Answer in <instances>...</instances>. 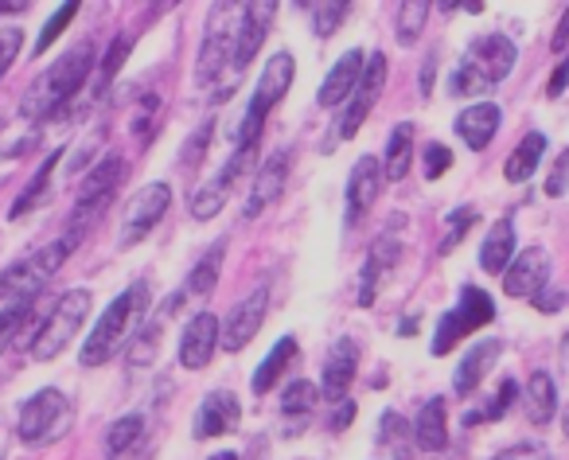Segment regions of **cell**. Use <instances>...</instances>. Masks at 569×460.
Instances as JSON below:
<instances>
[{
  "label": "cell",
  "instance_id": "37",
  "mask_svg": "<svg viewBox=\"0 0 569 460\" xmlns=\"http://www.w3.org/2000/svg\"><path fill=\"white\" fill-rule=\"evenodd\" d=\"M317 406H320V387H312L309 379H297L293 387H284V394H281L284 418H309Z\"/></svg>",
  "mask_w": 569,
  "mask_h": 460
},
{
  "label": "cell",
  "instance_id": "15",
  "mask_svg": "<svg viewBox=\"0 0 569 460\" xmlns=\"http://www.w3.org/2000/svg\"><path fill=\"white\" fill-rule=\"evenodd\" d=\"M238 12H242V17H238V32H234V51H230V63H234V71H246V67L258 59L261 43H266L277 4H273V0H266V4H242Z\"/></svg>",
  "mask_w": 569,
  "mask_h": 460
},
{
  "label": "cell",
  "instance_id": "50",
  "mask_svg": "<svg viewBox=\"0 0 569 460\" xmlns=\"http://www.w3.org/2000/svg\"><path fill=\"white\" fill-rule=\"evenodd\" d=\"M569 48V9L561 12V20H558V32H553V40H550V51L553 56H561V51Z\"/></svg>",
  "mask_w": 569,
  "mask_h": 460
},
{
  "label": "cell",
  "instance_id": "17",
  "mask_svg": "<svg viewBox=\"0 0 569 460\" xmlns=\"http://www.w3.org/2000/svg\"><path fill=\"white\" fill-rule=\"evenodd\" d=\"M289 164H293V152H289V149L269 152L266 164H261L258 176H253L250 199H246V219L261 214L266 207H273L277 199L284 196V183H289Z\"/></svg>",
  "mask_w": 569,
  "mask_h": 460
},
{
  "label": "cell",
  "instance_id": "48",
  "mask_svg": "<svg viewBox=\"0 0 569 460\" xmlns=\"http://www.w3.org/2000/svg\"><path fill=\"white\" fill-rule=\"evenodd\" d=\"M452 168V152L445 144H426V176L429 180H441Z\"/></svg>",
  "mask_w": 569,
  "mask_h": 460
},
{
  "label": "cell",
  "instance_id": "2",
  "mask_svg": "<svg viewBox=\"0 0 569 460\" xmlns=\"http://www.w3.org/2000/svg\"><path fill=\"white\" fill-rule=\"evenodd\" d=\"M515 59H519L515 40H507V36H499V32L468 43V51L460 56V63L452 67V74H449V94L483 102V94H491V90L515 71Z\"/></svg>",
  "mask_w": 569,
  "mask_h": 460
},
{
  "label": "cell",
  "instance_id": "53",
  "mask_svg": "<svg viewBox=\"0 0 569 460\" xmlns=\"http://www.w3.org/2000/svg\"><path fill=\"white\" fill-rule=\"evenodd\" d=\"M566 176H569V149L561 152L558 168H553V180H550V196H558V191H561V183H566Z\"/></svg>",
  "mask_w": 569,
  "mask_h": 460
},
{
  "label": "cell",
  "instance_id": "44",
  "mask_svg": "<svg viewBox=\"0 0 569 460\" xmlns=\"http://www.w3.org/2000/svg\"><path fill=\"white\" fill-rule=\"evenodd\" d=\"M157 121H160V98L157 94H144L141 106H137V118H133V137H137V141L149 144L152 126H157Z\"/></svg>",
  "mask_w": 569,
  "mask_h": 460
},
{
  "label": "cell",
  "instance_id": "36",
  "mask_svg": "<svg viewBox=\"0 0 569 460\" xmlns=\"http://www.w3.org/2000/svg\"><path fill=\"white\" fill-rule=\"evenodd\" d=\"M476 222H480V211H476L472 203L452 207L449 219H445V239H441V247H437V254H452V250L465 242V234L476 227Z\"/></svg>",
  "mask_w": 569,
  "mask_h": 460
},
{
  "label": "cell",
  "instance_id": "30",
  "mask_svg": "<svg viewBox=\"0 0 569 460\" xmlns=\"http://www.w3.org/2000/svg\"><path fill=\"white\" fill-rule=\"evenodd\" d=\"M546 141H550L546 133H527L519 144H515L511 157H507V164H503L507 183H527L530 176L538 172V164H542V152H546Z\"/></svg>",
  "mask_w": 569,
  "mask_h": 460
},
{
  "label": "cell",
  "instance_id": "39",
  "mask_svg": "<svg viewBox=\"0 0 569 460\" xmlns=\"http://www.w3.org/2000/svg\"><path fill=\"white\" fill-rule=\"evenodd\" d=\"M164 317V312H160ZM160 317L149 320L144 328H137V340L129 343V363L133 367H149L157 359V348H160Z\"/></svg>",
  "mask_w": 569,
  "mask_h": 460
},
{
  "label": "cell",
  "instance_id": "21",
  "mask_svg": "<svg viewBox=\"0 0 569 460\" xmlns=\"http://www.w3.org/2000/svg\"><path fill=\"white\" fill-rule=\"evenodd\" d=\"M499 356H503V340H496V336H488V340L476 343V348L457 363V374H452V394H457V398L476 394V390H480V382L488 379V371L496 367Z\"/></svg>",
  "mask_w": 569,
  "mask_h": 460
},
{
  "label": "cell",
  "instance_id": "26",
  "mask_svg": "<svg viewBox=\"0 0 569 460\" xmlns=\"http://www.w3.org/2000/svg\"><path fill=\"white\" fill-rule=\"evenodd\" d=\"M511 258H515V219H496L488 227V234H483V242H480L483 273H496V278H503V270L511 266Z\"/></svg>",
  "mask_w": 569,
  "mask_h": 460
},
{
  "label": "cell",
  "instance_id": "19",
  "mask_svg": "<svg viewBox=\"0 0 569 460\" xmlns=\"http://www.w3.org/2000/svg\"><path fill=\"white\" fill-rule=\"evenodd\" d=\"M363 67H367L363 51H359V48L343 51V56L336 59L332 71H328V79L320 82V90H317L320 110H340V106L351 98V90L359 87V79H363Z\"/></svg>",
  "mask_w": 569,
  "mask_h": 460
},
{
  "label": "cell",
  "instance_id": "13",
  "mask_svg": "<svg viewBox=\"0 0 569 460\" xmlns=\"http://www.w3.org/2000/svg\"><path fill=\"white\" fill-rule=\"evenodd\" d=\"M266 309H269V297L266 289H253L246 293L234 309L227 312V320H219V348L227 351H242L253 336L261 332V320H266Z\"/></svg>",
  "mask_w": 569,
  "mask_h": 460
},
{
  "label": "cell",
  "instance_id": "22",
  "mask_svg": "<svg viewBox=\"0 0 569 460\" xmlns=\"http://www.w3.org/2000/svg\"><path fill=\"white\" fill-rule=\"evenodd\" d=\"M382 164L379 157H359L356 168H351V180H348V222H359L367 211H371V203L379 199L382 191Z\"/></svg>",
  "mask_w": 569,
  "mask_h": 460
},
{
  "label": "cell",
  "instance_id": "34",
  "mask_svg": "<svg viewBox=\"0 0 569 460\" xmlns=\"http://www.w3.org/2000/svg\"><path fill=\"white\" fill-rule=\"evenodd\" d=\"M59 160H63V149L48 152V160H43V164H40V172L32 176V183H28V188L17 196V203H12V211H9V219H20V214H28L36 203H40V196H43V191H48L51 172H56V168H59Z\"/></svg>",
  "mask_w": 569,
  "mask_h": 460
},
{
  "label": "cell",
  "instance_id": "29",
  "mask_svg": "<svg viewBox=\"0 0 569 460\" xmlns=\"http://www.w3.org/2000/svg\"><path fill=\"white\" fill-rule=\"evenodd\" d=\"M297 359V340L293 336H281V340L269 348V356L261 359V367L253 371V379H250V387H253V394H269V390L281 382V374L289 371V363Z\"/></svg>",
  "mask_w": 569,
  "mask_h": 460
},
{
  "label": "cell",
  "instance_id": "33",
  "mask_svg": "<svg viewBox=\"0 0 569 460\" xmlns=\"http://www.w3.org/2000/svg\"><path fill=\"white\" fill-rule=\"evenodd\" d=\"M379 441H382V449L390 452V460H410V452L418 449L410 421H406L402 413H395V410H387L379 418Z\"/></svg>",
  "mask_w": 569,
  "mask_h": 460
},
{
  "label": "cell",
  "instance_id": "8",
  "mask_svg": "<svg viewBox=\"0 0 569 460\" xmlns=\"http://www.w3.org/2000/svg\"><path fill=\"white\" fill-rule=\"evenodd\" d=\"M387 71H390L387 56H382V51H371V56H367V67H363V79H359V87L351 90V98L343 102L340 121H336V129H332V137H328L325 152H332L340 141H356V133L363 129V121L371 118V110L379 106L382 87H387Z\"/></svg>",
  "mask_w": 569,
  "mask_h": 460
},
{
  "label": "cell",
  "instance_id": "31",
  "mask_svg": "<svg viewBox=\"0 0 569 460\" xmlns=\"http://www.w3.org/2000/svg\"><path fill=\"white\" fill-rule=\"evenodd\" d=\"M144 441V413H121L106 433V457L126 460L129 452H137V444Z\"/></svg>",
  "mask_w": 569,
  "mask_h": 460
},
{
  "label": "cell",
  "instance_id": "10",
  "mask_svg": "<svg viewBox=\"0 0 569 460\" xmlns=\"http://www.w3.org/2000/svg\"><path fill=\"white\" fill-rule=\"evenodd\" d=\"M234 4H214L203 28V48L196 59V87H211L214 79H222V71L230 67V51H234V32L238 17Z\"/></svg>",
  "mask_w": 569,
  "mask_h": 460
},
{
  "label": "cell",
  "instance_id": "5",
  "mask_svg": "<svg viewBox=\"0 0 569 460\" xmlns=\"http://www.w3.org/2000/svg\"><path fill=\"white\" fill-rule=\"evenodd\" d=\"M293 79H297V59L289 56V51H273V56L266 59V67H261L258 90H253L250 106H246L242 121H238V129H234V149H242V144H258L269 110L289 94Z\"/></svg>",
  "mask_w": 569,
  "mask_h": 460
},
{
  "label": "cell",
  "instance_id": "6",
  "mask_svg": "<svg viewBox=\"0 0 569 460\" xmlns=\"http://www.w3.org/2000/svg\"><path fill=\"white\" fill-rule=\"evenodd\" d=\"M90 304H94V293H90V289H67V293L59 297L56 309H51V317L36 328L32 343H28V351H32L36 363H51V359H59L67 348H71V340L79 336V328L87 324Z\"/></svg>",
  "mask_w": 569,
  "mask_h": 460
},
{
  "label": "cell",
  "instance_id": "20",
  "mask_svg": "<svg viewBox=\"0 0 569 460\" xmlns=\"http://www.w3.org/2000/svg\"><path fill=\"white\" fill-rule=\"evenodd\" d=\"M214 348H219V317L199 312V317L188 320V328H183V336H180V367L203 371V367L211 363Z\"/></svg>",
  "mask_w": 569,
  "mask_h": 460
},
{
  "label": "cell",
  "instance_id": "54",
  "mask_svg": "<svg viewBox=\"0 0 569 460\" xmlns=\"http://www.w3.org/2000/svg\"><path fill=\"white\" fill-rule=\"evenodd\" d=\"M207 460H238V452H230V449H222V452H214V457H207Z\"/></svg>",
  "mask_w": 569,
  "mask_h": 460
},
{
  "label": "cell",
  "instance_id": "11",
  "mask_svg": "<svg viewBox=\"0 0 569 460\" xmlns=\"http://www.w3.org/2000/svg\"><path fill=\"white\" fill-rule=\"evenodd\" d=\"M168 207H172V183L152 180V183H144V188H137V196L126 203V219H121L118 247L129 250V247H137V242L149 239L152 227H157V222L168 214Z\"/></svg>",
  "mask_w": 569,
  "mask_h": 460
},
{
  "label": "cell",
  "instance_id": "32",
  "mask_svg": "<svg viewBox=\"0 0 569 460\" xmlns=\"http://www.w3.org/2000/svg\"><path fill=\"white\" fill-rule=\"evenodd\" d=\"M222 258H227V242H214V247L196 262V270L188 273V286H183V293H188V297H211L214 286H219Z\"/></svg>",
  "mask_w": 569,
  "mask_h": 460
},
{
  "label": "cell",
  "instance_id": "9",
  "mask_svg": "<svg viewBox=\"0 0 569 460\" xmlns=\"http://www.w3.org/2000/svg\"><path fill=\"white\" fill-rule=\"evenodd\" d=\"M491 320H496V304H491V297L476 286H465L457 297V309L441 317V324H437L433 343H429V348H433V356H449L465 336H472L476 328L491 324Z\"/></svg>",
  "mask_w": 569,
  "mask_h": 460
},
{
  "label": "cell",
  "instance_id": "12",
  "mask_svg": "<svg viewBox=\"0 0 569 460\" xmlns=\"http://www.w3.org/2000/svg\"><path fill=\"white\" fill-rule=\"evenodd\" d=\"M253 149H258V144H242V149H234V157L222 164L219 176H211V180L199 183V188L191 191V219L207 222V219H214L222 207H227L230 188L242 180L246 168H253Z\"/></svg>",
  "mask_w": 569,
  "mask_h": 460
},
{
  "label": "cell",
  "instance_id": "18",
  "mask_svg": "<svg viewBox=\"0 0 569 460\" xmlns=\"http://www.w3.org/2000/svg\"><path fill=\"white\" fill-rule=\"evenodd\" d=\"M356 371H359V343L351 340V336H340V340L328 348L325 374H320V398L343 402L348 387L356 382Z\"/></svg>",
  "mask_w": 569,
  "mask_h": 460
},
{
  "label": "cell",
  "instance_id": "28",
  "mask_svg": "<svg viewBox=\"0 0 569 460\" xmlns=\"http://www.w3.org/2000/svg\"><path fill=\"white\" fill-rule=\"evenodd\" d=\"M519 398H522V413H527V421H535V426H546V421L558 413V387H553V379L546 371L530 374Z\"/></svg>",
  "mask_w": 569,
  "mask_h": 460
},
{
  "label": "cell",
  "instance_id": "47",
  "mask_svg": "<svg viewBox=\"0 0 569 460\" xmlns=\"http://www.w3.org/2000/svg\"><path fill=\"white\" fill-rule=\"evenodd\" d=\"M488 460H553L546 444H535V441H522V444H511V449H499L491 452Z\"/></svg>",
  "mask_w": 569,
  "mask_h": 460
},
{
  "label": "cell",
  "instance_id": "1",
  "mask_svg": "<svg viewBox=\"0 0 569 460\" xmlns=\"http://www.w3.org/2000/svg\"><path fill=\"white\" fill-rule=\"evenodd\" d=\"M90 71H94V43L82 40V43H74L71 51H63V56L28 87L24 102H20V118L24 121L56 118V113L67 110V106L74 102V94L87 87Z\"/></svg>",
  "mask_w": 569,
  "mask_h": 460
},
{
  "label": "cell",
  "instance_id": "27",
  "mask_svg": "<svg viewBox=\"0 0 569 460\" xmlns=\"http://www.w3.org/2000/svg\"><path fill=\"white\" fill-rule=\"evenodd\" d=\"M413 157H418V129H413V121H398L395 133H390V141H387L382 180H390V183L406 180V172L413 168Z\"/></svg>",
  "mask_w": 569,
  "mask_h": 460
},
{
  "label": "cell",
  "instance_id": "52",
  "mask_svg": "<svg viewBox=\"0 0 569 460\" xmlns=\"http://www.w3.org/2000/svg\"><path fill=\"white\" fill-rule=\"evenodd\" d=\"M566 87H569V63H558V71H553V79H550V87H546V94L558 98Z\"/></svg>",
  "mask_w": 569,
  "mask_h": 460
},
{
  "label": "cell",
  "instance_id": "3",
  "mask_svg": "<svg viewBox=\"0 0 569 460\" xmlns=\"http://www.w3.org/2000/svg\"><path fill=\"white\" fill-rule=\"evenodd\" d=\"M144 312H149V281H133L126 293H118L106 304L98 324L90 328L87 343H82V367H102L129 340V332L141 324Z\"/></svg>",
  "mask_w": 569,
  "mask_h": 460
},
{
  "label": "cell",
  "instance_id": "41",
  "mask_svg": "<svg viewBox=\"0 0 569 460\" xmlns=\"http://www.w3.org/2000/svg\"><path fill=\"white\" fill-rule=\"evenodd\" d=\"M129 59V36H118V40L110 43V51H106L102 67H98V90H106L113 79H118V71L126 67Z\"/></svg>",
  "mask_w": 569,
  "mask_h": 460
},
{
  "label": "cell",
  "instance_id": "55",
  "mask_svg": "<svg viewBox=\"0 0 569 460\" xmlns=\"http://www.w3.org/2000/svg\"><path fill=\"white\" fill-rule=\"evenodd\" d=\"M561 433L569 437V406H566V413H561Z\"/></svg>",
  "mask_w": 569,
  "mask_h": 460
},
{
  "label": "cell",
  "instance_id": "40",
  "mask_svg": "<svg viewBox=\"0 0 569 460\" xmlns=\"http://www.w3.org/2000/svg\"><path fill=\"white\" fill-rule=\"evenodd\" d=\"M79 17V0H71V4H63V9L56 12V17L48 20V24H43V32H40V40H36V56H43V51L51 48V43L59 40V36L67 32V28H71V20Z\"/></svg>",
  "mask_w": 569,
  "mask_h": 460
},
{
  "label": "cell",
  "instance_id": "25",
  "mask_svg": "<svg viewBox=\"0 0 569 460\" xmlns=\"http://www.w3.org/2000/svg\"><path fill=\"white\" fill-rule=\"evenodd\" d=\"M126 180V157L121 152H106L79 183V203H98V199H113L118 183Z\"/></svg>",
  "mask_w": 569,
  "mask_h": 460
},
{
  "label": "cell",
  "instance_id": "46",
  "mask_svg": "<svg viewBox=\"0 0 569 460\" xmlns=\"http://www.w3.org/2000/svg\"><path fill=\"white\" fill-rule=\"evenodd\" d=\"M20 48H24V32L20 28H0V82L20 59Z\"/></svg>",
  "mask_w": 569,
  "mask_h": 460
},
{
  "label": "cell",
  "instance_id": "14",
  "mask_svg": "<svg viewBox=\"0 0 569 460\" xmlns=\"http://www.w3.org/2000/svg\"><path fill=\"white\" fill-rule=\"evenodd\" d=\"M546 281H550V254L542 247H527L503 270V293L519 297V301H535L546 289Z\"/></svg>",
  "mask_w": 569,
  "mask_h": 460
},
{
  "label": "cell",
  "instance_id": "23",
  "mask_svg": "<svg viewBox=\"0 0 569 460\" xmlns=\"http://www.w3.org/2000/svg\"><path fill=\"white\" fill-rule=\"evenodd\" d=\"M499 121H503V113H499L496 102H472L468 110L457 113V126H452V129H457V137L468 144V149L480 152V149H488V144L496 141Z\"/></svg>",
  "mask_w": 569,
  "mask_h": 460
},
{
  "label": "cell",
  "instance_id": "7",
  "mask_svg": "<svg viewBox=\"0 0 569 460\" xmlns=\"http://www.w3.org/2000/svg\"><path fill=\"white\" fill-rule=\"evenodd\" d=\"M74 421V406L71 398L63 394L59 387H43L20 406V421L17 433L24 444H51L71 429Z\"/></svg>",
  "mask_w": 569,
  "mask_h": 460
},
{
  "label": "cell",
  "instance_id": "51",
  "mask_svg": "<svg viewBox=\"0 0 569 460\" xmlns=\"http://www.w3.org/2000/svg\"><path fill=\"white\" fill-rule=\"evenodd\" d=\"M433 71H437V51L426 56V67H421V94H433Z\"/></svg>",
  "mask_w": 569,
  "mask_h": 460
},
{
  "label": "cell",
  "instance_id": "42",
  "mask_svg": "<svg viewBox=\"0 0 569 460\" xmlns=\"http://www.w3.org/2000/svg\"><path fill=\"white\" fill-rule=\"evenodd\" d=\"M32 324V304H24V309H4L0 312V356L9 351V343L17 340L24 328Z\"/></svg>",
  "mask_w": 569,
  "mask_h": 460
},
{
  "label": "cell",
  "instance_id": "4",
  "mask_svg": "<svg viewBox=\"0 0 569 460\" xmlns=\"http://www.w3.org/2000/svg\"><path fill=\"white\" fill-rule=\"evenodd\" d=\"M71 254H74V242L63 234V239L48 242V247L36 250V254L24 258V262L4 266V270H0V312L36 304V297L43 293V286L63 270V262Z\"/></svg>",
  "mask_w": 569,
  "mask_h": 460
},
{
  "label": "cell",
  "instance_id": "43",
  "mask_svg": "<svg viewBox=\"0 0 569 460\" xmlns=\"http://www.w3.org/2000/svg\"><path fill=\"white\" fill-rule=\"evenodd\" d=\"M211 133H214V118H207L203 126H199L196 133L188 137V144H183V152H180V164H183V168H196L199 160L207 157V144H211Z\"/></svg>",
  "mask_w": 569,
  "mask_h": 460
},
{
  "label": "cell",
  "instance_id": "45",
  "mask_svg": "<svg viewBox=\"0 0 569 460\" xmlns=\"http://www.w3.org/2000/svg\"><path fill=\"white\" fill-rule=\"evenodd\" d=\"M348 12H351V4H343V0H340V4H320L317 17H312V32H317L320 40H328V36L343 24V17H348Z\"/></svg>",
  "mask_w": 569,
  "mask_h": 460
},
{
  "label": "cell",
  "instance_id": "49",
  "mask_svg": "<svg viewBox=\"0 0 569 460\" xmlns=\"http://www.w3.org/2000/svg\"><path fill=\"white\" fill-rule=\"evenodd\" d=\"M356 410H359V406L351 402V398H343V402L336 406V413H332V429H336V433H343V429L351 426V418H356Z\"/></svg>",
  "mask_w": 569,
  "mask_h": 460
},
{
  "label": "cell",
  "instance_id": "38",
  "mask_svg": "<svg viewBox=\"0 0 569 460\" xmlns=\"http://www.w3.org/2000/svg\"><path fill=\"white\" fill-rule=\"evenodd\" d=\"M519 394H522V387L511 379V374H507V379H499V387H496V394H491V402L483 406V410L468 413V426H476V421H499L507 410H511L515 402H519Z\"/></svg>",
  "mask_w": 569,
  "mask_h": 460
},
{
  "label": "cell",
  "instance_id": "16",
  "mask_svg": "<svg viewBox=\"0 0 569 460\" xmlns=\"http://www.w3.org/2000/svg\"><path fill=\"white\" fill-rule=\"evenodd\" d=\"M242 421V402H238L230 390H207V398L196 410V426H191V437L196 441H211V437H222L230 429H238Z\"/></svg>",
  "mask_w": 569,
  "mask_h": 460
},
{
  "label": "cell",
  "instance_id": "24",
  "mask_svg": "<svg viewBox=\"0 0 569 460\" xmlns=\"http://www.w3.org/2000/svg\"><path fill=\"white\" fill-rule=\"evenodd\" d=\"M410 429H413V441L426 452H445L449 449V402L441 394L429 398L418 410V418L410 421Z\"/></svg>",
  "mask_w": 569,
  "mask_h": 460
},
{
  "label": "cell",
  "instance_id": "35",
  "mask_svg": "<svg viewBox=\"0 0 569 460\" xmlns=\"http://www.w3.org/2000/svg\"><path fill=\"white\" fill-rule=\"evenodd\" d=\"M426 17H429V4L426 0H406L398 4V17H395V36L402 48H413L418 36L426 32Z\"/></svg>",
  "mask_w": 569,
  "mask_h": 460
}]
</instances>
